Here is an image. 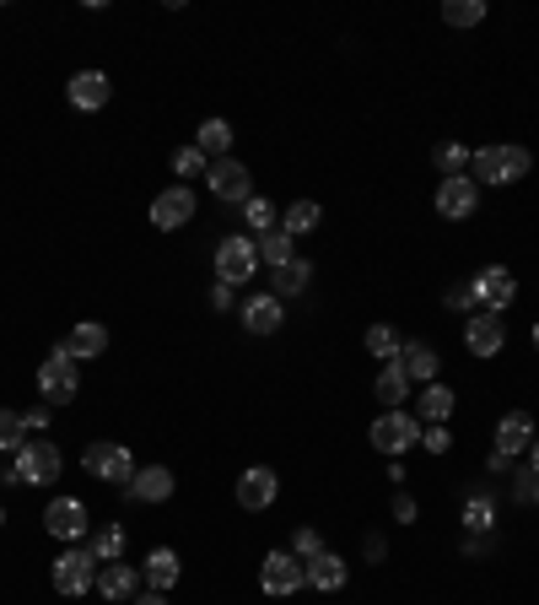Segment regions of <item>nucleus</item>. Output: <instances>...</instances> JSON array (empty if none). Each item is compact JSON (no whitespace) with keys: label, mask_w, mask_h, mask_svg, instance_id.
<instances>
[{"label":"nucleus","mask_w":539,"mask_h":605,"mask_svg":"<svg viewBox=\"0 0 539 605\" xmlns=\"http://www.w3.org/2000/svg\"><path fill=\"white\" fill-rule=\"evenodd\" d=\"M442 308H453V313H475L480 302H475V293H469V282H464V287H453V293H448V302H442Z\"/></svg>","instance_id":"obj_43"},{"label":"nucleus","mask_w":539,"mask_h":605,"mask_svg":"<svg viewBox=\"0 0 539 605\" xmlns=\"http://www.w3.org/2000/svg\"><path fill=\"white\" fill-rule=\"evenodd\" d=\"M442 22L448 27H480L486 22V0H442Z\"/></svg>","instance_id":"obj_35"},{"label":"nucleus","mask_w":539,"mask_h":605,"mask_svg":"<svg viewBox=\"0 0 539 605\" xmlns=\"http://www.w3.org/2000/svg\"><path fill=\"white\" fill-rule=\"evenodd\" d=\"M513 497H518V503H535V497H539V476H535V470H518V481H513Z\"/></svg>","instance_id":"obj_42"},{"label":"nucleus","mask_w":539,"mask_h":605,"mask_svg":"<svg viewBox=\"0 0 539 605\" xmlns=\"http://www.w3.org/2000/svg\"><path fill=\"white\" fill-rule=\"evenodd\" d=\"M146 584H151V590H162V595L178 584V552H173V546L146 552Z\"/></svg>","instance_id":"obj_27"},{"label":"nucleus","mask_w":539,"mask_h":605,"mask_svg":"<svg viewBox=\"0 0 539 605\" xmlns=\"http://www.w3.org/2000/svg\"><path fill=\"white\" fill-rule=\"evenodd\" d=\"M421 444H426V454L442 459V454L453 449V433H448V428H421Z\"/></svg>","instance_id":"obj_40"},{"label":"nucleus","mask_w":539,"mask_h":605,"mask_svg":"<svg viewBox=\"0 0 539 605\" xmlns=\"http://www.w3.org/2000/svg\"><path fill=\"white\" fill-rule=\"evenodd\" d=\"M535 503H539V497H535Z\"/></svg>","instance_id":"obj_52"},{"label":"nucleus","mask_w":539,"mask_h":605,"mask_svg":"<svg viewBox=\"0 0 539 605\" xmlns=\"http://www.w3.org/2000/svg\"><path fill=\"white\" fill-rule=\"evenodd\" d=\"M535 346H539V324H535Z\"/></svg>","instance_id":"obj_50"},{"label":"nucleus","mask_w":539,"mask_h":605,"mask_svg":"<svg viewBox=\"0 0 539 605\" xmlns=\"http://www.w3.org/2000/svg\"><path fill=\"white\" fill-rule=\"evenodd\" d=\"M475 211H480V184L469 173H453L437 184V217L442 222H469Z\"/></svg>","instance_id":"obj_12"},{"label":"nucleus","mask_w":539,"mask_h":605,"mask_svg":"<svg viewBox=\"0 0 539 605\" xmlns=\"http://www.w3.org/2000/svg\"><path fill=\"white\" fill-rule=\"evenodd\" d=\"M238 313H243V330H249V335H280V324H286V302L270 298V293L238 302Z\"/></svg>","instance_id":"obj_17"},{"label":"nucleus","mask_w":539,"mask_h":605,"mask_svg":"<svg viewBox=\"0 0 539 605\" xmlns=\"http://www.w3.org/2000/svg\"><path fill=\"white\" fill-rule=\"evenodd\" d=\"M453 411H459V395H453L442 379H431V384L415 390V417H421V428H448Z\"/></svg>","instance_id":"obj_15"},{"label":"nucleus","mask_w":539,"mask_h":605,"mask_svg":"<svg viewBox=\"0 0 539 605\" xmlns=\"http://www.w3.org/2000/svg\"><path fill=\"white\" fill-rule=\"evenodd\" d=\"M243 227H249V238H265L280 227V211L270 206L265 195H254V200H243Z\"/></svg>","instance_id":"obj_31"},{"label":"nucleus","mask_w":539,"mask_h":605,"mask_svg":"<svg viewBox=\"0 0 539 605\" xmlns=\"http://www.w3.org/2000/svg\"><path fill=\"white\" fill-rule=\"evenodd\" d=\"M254 249H260V266H270V271H280L286 260H297V249H291V238L275 227V233H265V238H254Z\"/></svg>","instance_id":"obj_33"},{"label":"nucleus","mask_w":539,"mask_h":605,"mask_svg":"<svg viewBox=\"0 0 539 605\" xmlns=\"http://www.w3.org/2000/svg\"><path fill=\"white\" fill-rule=\"evenodd\" d=\"M464 346H469L475 357H497V351L507 346V324H502V313H469V324H464Z\"/></svg>","instance_id":"obj_16"},{"label":"nucleus","mask_w":539,"mask_h":605,"mask_svg":"<svg viewBox=\"0 0 539 605\" xmlns=\"http://www.w3.org/2000/svg\"><path fill=\"white\" fill-rule=\"evenodd\" d=\"M362 341H367V351H373L378 362H400L404 341H400V330H394V324H373V330H367Z\"/></svg>","instance_id":"obj_32"},{"label":"nucleus","mask_w":539,"mask_h":605,"mask_svg":"<svg viewBox=\"0 0 539 605\" xmlns=\"http://www.w3.org/2000/svg\"><path fill=\"white\" fill-rule=\"evenodd\" d=\"M394 519H400V524H415V519H421V503H415L404 486L394 492Z\"/></svg>","instance_id":"obj_41"},{"label":"nucleus","mask_w":539,"mask_h":605,"mask_svg":"<svg viewBox=\"0 0 539 605\" xmlns=\"http://www.w3.org/2000/svg\"><path fill=\"white\" fill-rule=\"evenodd\" d=\"M92 557H98V563H120V557H125V524H103V530L92 535Z\"/></svg>","instance_id":"obj_37"},{"label":"nucleus","mask_w":539,"mask_h":605,"mask_svg":"<svg viewBox=\"0 0 539 605\" xmlns=\"http://www.w3.org/2000/svg\"><path fill=\"white\" fill-rule=\"evenodd\" d=\"M0 524H5V508H0Z\"/></svg>","instance_id":"obj_51"},{"label":"nucleus","mask_w":539,"mask_h":605,"mask_svg":"<svg viewBox=\"0 0 539 605\" xmlns=\"http://www.w3.org/2000/svg\"><path fill=\"white\" fill-rule=\"evenodd\" d=\"M529 444H535V417L529 411H507L502 422H497V454H529Z\"/></svg>","instance_id":"obj_22"},{"label":"nucleus","mask_w":539,"mask_h":605,"mask_svg":"<svg viewBox=\"0 0 539 605\" xmlns=\"http://www.w3.org/2000/svg\"><path fill=\"white\" fill-rule=\"evenodd\" d=\"M346 579H351V568H346V557H340V552H318V557L308 563V584H313L318 595H340V590H346Z\"/></svg>","instance_id":"obj_21"},{"label":"nucleus","mask_w":539,"mask_h":605,"mask_svg":"<svg viewBox=\"0 0 539 605\" xmlns=\"http://www.w3.org/2000/svg\"><path fill=\"white\" fill-rule=\"evenodd\" d=\"M189 217H195V189H189V184H167V189L151 200V227H156V233H178Z\"/></svg>","instance_id":"obj_13"},{"label":"nucleus","mask_w":539,"mask_h":605,"mask_svg":"<svg viewBox=\"0 0 539 605\" xmlns=\"http://www.w3.org/2000/svg\"><path fill=\"white\" fill-rule=\"evenodd\" d=\"M130 605H167V595H162V590H146V595H135Z\"/></svg>","instance_id":"obj_48"},{"label":"nucleus","mask_w":539,"mask_h":605,"mask_svg":"<svg viewBox=\"0 0 539 605\" xmlns=\"http://www.w3.org/2000/svg\"><path fill=\"white\" fill-rule=\"evenodd\" d=\"M205 184H211V195H216L222 206H243V200H254V173H249L238 157H216L211 173H205Z\"/></svg>","instance_id":"obj_9"},{"label":"nucleus","mask_w":539,"mask_h":605,"mask_svg":"<svg viewBox=\"0 0 539 605\" xmlns=\"http://www.w3.org/2000/svg\"><path fill=\"white\" fill-rule=\"evenodd\" d=\"M49 579H54V590L60 595H92L98 590V557H92V546H71V552H60L54 557V568H49Z\"/></svg>","instance_id":"obj_4"},{"label":"nucleus","mask_w":539,"mask_h":605,"mask_svg":"<svg viewBox=\"0 0 539 605\" xmlns=\"http://www.w3.org/2000/svg\"><path fill=\"white\" fill-rule=\"evenodd\" d=\"M65 98L76 103V109H87V114H98L109 98H114V82L103 76V71H76L71 76V87H65Z\"/></svg>","instance_id":"obj_18"},{"label":"nucleus","mask_w":539,"mask_h":605,"mask_svg":"<svg viewBox=\"0 0 539 605\" xmlns=\"http://www.w3.org/2000/svg\"><path fill=\"white\" fill-rule=\"evenodd\" d=\"M60 346H65L76 362H87V357H103V351H109V330H103L98 319H87V324H76Z\"/></svg>","instance_id":"obj_25"},{"label":"nucleus","mask_w":539,"mask_h":605,"mask_svg":"<svg viewBox=\"0 0 539 605\" xmlns=\"http://www.w3.org/2000/svg\"><path fill=\"white\" fill-rule=\"evenodd\" d=\"M373 395L384 400V411H404V400L415 395V390H410V373H404L400 362H384V368H378V384H373Z\"/></svg>","instance_id":"obj_24"},{"label":"nucleus","mask_w":539,"mask_h":605,"mask_svg":"<svg viewBox=\"0 0 539 605\" xmlns=\"http://www.w3.org/2000/svg\"><path fill=\"white\" fill-rule=\"evenodd\" d=\"M529 470H535V476H539V439H535V444H529Z\"/></svg>","instance_id":"obj_49"},{"label":"nucleus","mask_w":539,"mask_h":605,"mask_svg":"<svg viewBox=\"0 0 539 605\" xmlns=\"http://www.w3.org/2000/svg\"><path fill=\"white\" fill-rule=\"evenodd\" d=\"M318 222H324L318 200H291V206L280 211V233H286V238H302V233H313Z\"/></svg>","instance_id":"obj_28"},{"label":"nucleus","mask_w":539,"mask_h":605,"mask_svg":"<svg viewBox=\"0 0 539 605\" xmlns=\"http://www.w3.org/2000/svg\"><path fill=\"white\" fill-rule=\"evenodd\" d=\"M529 168H535L529 147H480V151H469V178H475V184H491V189L518 184Z\"/></svg>","instance_id":"obj_1"},{"label":"nucleus","mask_w":539,"mask_h":605,"mask_svg":"<svg viewBox=\"0 0 539 605\" xmlns=\"http://www.w3.org/2000/svg\"><path fill=\"white\" fill-rule=\"evenodd\" d=\"M27 439H22V411H11V406H0V449H22Z\"/></svg>","instance_id":"obj_39"},{"label":"nucleus","mask_w":539,"mask_h":605,"mask_svg":"<svg viewBox=\"0 0 539 605\" xmlns=\"http://www.w3.org/2000/svg\"><path fill=\"white\" fill-rule=\"evenodd\" d=\"M431 162H437V173H442V178L469 173V147H459V141H437V147H431Z\"/></svg>","instance_id":"obj_36"},{"label":"nucleus","mask_w":539,"mask_h":605,"mask_svg":"<svg viewBox=\"0 0 539 605\" xmlns=\"http://www.w3.org/2000/svg\"><path fill=\"white\" fill-rule=\"evenodd\" d=\"M43 530L54 535V541H87L92 535V514H87V503L82 497H54L49 508H43Z\"/></svg>","instance_id":"obj_10"},{"label":"nucleus","mask_w":539,"mask_h":605,"mask_svg":"<svg viewBox=\"0 0 539 605\" xmlns=\"http://www.w3.org/2000/svg\"><path fill=\"white\" fill-rule=\"evenodd\" d=\"M173 173H178V184H189V178H205V173H211V157H205V151L189 141V147L173 151Z\"/></svg>","instance_id":"obj_34"},{"label":"nucleus","mask_w":539,"mask_h":605,"mask_svg":"<svg viewBox=\"0 0 539 605\" xmlns=\"http://www.w3.org/2000/svg\"><path fill=\"white\" fill-rule=\"evenodd\" d=\"M486 470H491V476H513V454H497V449H491Z\"/></svg>","instance_id":"obj_46"},{"label":"nucleus","mask_w":539,"mask_h":605,"mask_svg":"<svg viewBox=\"0 0 539 605\" xmlns=\"http://www.w3.org/2000/svg\"><path fill=\"white\" fill-rule=\"evenodd\" d=\"M49 428V406H33V411H22V433H43Z\"/></svg>","instance_id":"obj_44"},{"label":"nucleus","mask_w":539,"mask_h":605,"mask_svg":"<svg viewBox=\"0 0 539 605\" xmlns=\"http://www.w3.org/2000/svg\"><path fill=\"white\" fill-rule=\"evenodd\" d=\"M211 308H222V313H227V308H238V287L216 282V287H211Z\"/></svg>","instance_id":"obj_45"},{"label":"nucleus","mask_w":539,"mask_h":605,"mask_svg":"<svg viewBox=\"0 0 539 605\" xmlns=\"http://www.w3.org/2000/svg\"><path fill=\"white\" fill-rule=\"evenodd\" d=\"M486 552H491V541H480V535L464 541V557H486Z\"/></svg>","instance_id":"obj_47"},{"label":"nucleus","mask_w":539,"mask_h":605,"mask_svg":"<svg viewBox=\"0 0 539 605\" xmlns=\"http://www.w3.org/2000/svg\"><path fill=\"white\" fill-rule=\"evenodd\" d=\"M286 552H291L297 563H313V557H318V552H329V546H324V535H318L313 524H302V530L291 535V546H286Z\"/></svg>","instance_id":"obj_38"},{"label":"nucleus","mask_w":539,"mask_h":605,"mask_svg":"<svg viewBox=\"0 0 539 605\" xmlns=\"http://www.w3.org/2000/svg\"><path fill=\"white\" fill-rule=\"evenodd\" d=\"M260 590L275 595V601H286V595L308 590V563H297L291 552H270L265 563H260Z\"/></svg>","instance_id":"obj_11"},{"label":"nucleus","mask_w":539,"mask_h":605,"mask_svg":"<svg viewBox=\"0 0 539 605\" xmlns=\"http://www.w3.org/2000/svg\"><path fill=\"white\" fill-rule=\"evenodd\" d=\"M275 497H280V476H275L270 465H249V470L238 476V508H249V514H265Z\"/></svg>","instance_id":"obj_14"},{"label":"nucleus","mask_w":539,"mask_h":605,"mask_svg":"<svg viewBox=\"0 0 539 605\" xmlns=\"http://www.w3.org/2000/svg\"><path fill=\"white\" fill-rule=\"evenodd\" d=\"M65 470V454L54 449L49 439H27L22 449H16V459L0 470V481H22V486H49L54 476Z\"/></svg>","instance_id":"obj_2"},{"label":"nucleus","mask_w":539,"mask_h":605,"mask_svg":"<svg viewBox=\"0 0 539 605\" xmlns=\"http://www.w3.org/2000/svg\"><path fill=\"white\" fill-rule=\"evenodd\" d=\"M125 492H130L135 503H167L173 497V470L167 465H140Z\"/></svg>","instance_id":"obj_20"},{"label":"nucleus","mask_w":539,"mask_h":605,"mask_svg":"<svg viewBox=\"0 0 539 605\" xmlns=\"http://www.w3.org/2000/svg\"><path fill=\"white\" fill-rule=\"evenodd\" d=\"M254 271H260V249H254V238H249V233H227V238L216 244V282L243 287V282H254Z\"/></svg>","instance_id":"obj_6"},{"label":"nucleus","mask_w":539,"mask_h":605,"mask_svg":"<svg viewBox=\"0 0 539 605\" xmlns=\"http://www.w3.org/2000/svg\"><path fill=\"white\" fill-rule=\"evenodd\" d=\"M313 287V260H286L280 271H270V298L291 302Z\"/></svg>","instance_id":"obj_23"},{"label":"nucleus","mask_w":539,"mask_h":605,"mask_svg":"<svg viewBox=\"0 0 539 605\" xmlns=\"http://www.w3.org/2000/svg\"><path fill=\"white\" fill-rule=\"evenodd\" d=\"M195 147L205 151L211 162H216V157H233V125H227V120H205L200 136H195Z\"/></svg>","instance_id":"obj_30"},{"label":"nucleus","mask_w":539,"mask_h":605,"mask_svg":"<svg viewBox=\"0 0 539 605\" xmlns=\"http://www.w3.org/2000/svg\"><path fill=\"white\" fill-rule=\"evenodd\" d=\"M469 293L480 302V313H507L513 298H518V276L507 266H486V271L469 276Z\"/></svg>","instance_id":"obj_7"},{"label":"nucleus","mask_w":539,"mask_h":605,"mask_svg":"<svg viewBox=\"0 0 539 605\" xmlns=\"http://www.w3.org/2000/svg\"><path fill=\"white\" fill-rule=\"evenodd\" d=\"M38 395H43V406H71L82 395V373H76V357L65 346H54L38 362Z\"/></svg>","instance_id":"obj_3"},{"label":"nucleus","mask_w":539,"mask_h":605,"mask_svg":"<svg viewBox=\"0 0 539 605\" xmlns=\"http://www.w3.org/2000/svg\"><path fill=\"white\" fill-rule=\"evenodd\" d=\"M367 444L378 454H389V459H404V454L421 444V417H410V411H384V417L367 428Z\"/></svg>","instance_id":"obj_5"},{"label":"nucleus","mask_w":539,"mask_h":605,"mask_svg":"<svg viewBox=\"0 0 539 605\" xmlns=\"http://www.w3.org/2000/svg\"><path fill=\"white\" fill-rule=\"evenodd\" d=\"M464 530H469V535H491V530H497V497L469 492V497H464Z\"/></svg>","instance_id":"obj_29"},{"label":"nucleus","mask_w":539,"mask_h":605,"mask_svg":"<svg viewBox=\"0 0 539 605\" xmlns=\"http://www.w3.org/2000/svg\"><path fill=\"white\" fill-rule=\"evenodd\" d=\"M98 595L114 605H130L140 595V573H135L130 563H103L98 568Z\"/></svg>","instance_id":"obj_19"},{"label":"nucleus","mask_w":539,"mask_h":605,"mask_svg":"<svg viewBox=\"0 0 539 605\" xmlns=\"http://www.w3.org/2000/svg\"><path fill=\"white\" fill-rule=\"evenodd\" d=\"M400 368L410 373V384H431V379H437V351H431L426 341H404Z\"/></svg>","instance_id":"obj_26"},{"label":"nucleus","mask_w":539,"mask_h":605,"mask_svg":"<svg viewBox=\"0 0 539 605\" xmlns=\"http://www.w3.org/2000/svg\"><path fill=\"white\" fill-rule=\"evenodd\" d=\"M82 470H87L92 481H109V486H130L135 454L125 449V444H87V454H82Z\"/></svg>","instance_id":"obj_8"}]
</instances>
